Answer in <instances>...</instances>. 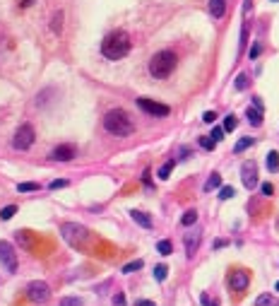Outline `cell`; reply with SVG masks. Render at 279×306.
Returning a JSON list of instances; mask_svg holds the SVG:
<instances>
[{"label":"cell","mask_w":279,"mask_h":306,"mask_svg":"<svg viewBox=\"0 0 279 306\" xmlns=\"http://www.w3.org/2000/svg\"><path fill=\"white\" fill-rule=\"evenodd\" d=\"M101 53L109 60H121L123 56L130 53V36L126 31H111L104 41H101Z\"/></svg>","instance_id":"6da1fadb"},{"label":"cell","mask_w":279,"mask_h":306,"mask_svg":"<svg viewBox=\"0 0 279 306\" xmlns=\"http://www.w3.org/2000/svg\"><path fill=\"white\" fill-rule=\"evenodd\" d=\"M104 128L111 133V135H118V138H126L130 135L133 130H135V125L130 121V116H128L123 109H111V111L106 113V118H104Z\"/></svg>","instance_id":"7a4b0ae2"},{"label":"cell","mask_w":279,"mask_h":306,"mask_svg":"<svg viewBox=\"0 0 279 306\" xmlns=\"http://www.w3.org/2000/svg\"><path fill=\"white\" fill-rule=\"evenodd\" d=\"M176 63H178V58H176L173 51H159L149 60V72H152V77H156V80H164V77H168L176 70Z\"/></svg>","instance_id":"3957f363"},{"label":"cell","mask_w":279,"mask_h":306,"mask_svg":"<svg viewBox=\"0 0 279 306\" xmlns=\"http://www.w3.org/2000/svg\"><path fill=\"white\" fill-rule=\"evenodd\" d=\"M60 234H63V239L68 241L72 249H80V246H84V244L89 241V229L82 227V224L65 222L63 227H60Z\"/></svg>","instance_id":"277c9868"},{"label":"cell","mask_w":279,"mask_h":306,"mask_svg":"<svg viewBox=\"0 0 279 306\" xmlns=\"http://www.w3.org/2000/svg\"><path fill=\"white\" fill-rule=\"evenodd\" d=\"M34 138H36V133H34V128L29 123H22L17 128V133H14V150H29L31 145H34Z\"/></svg>","instance_id":"5b68a950"},{"label":"cell","mask_w":279,"mask_h":306,"mask_svg":"<svg viewBox=\"0 0 279 306\" xmlns=\"http://www.w3.org/2000/svg\"><path fill=\"white\" fill-rule=\"evenodd\" d=\"M0 261L7 273H17V253H14L10 241H0Z\"/></svg>","instance_id":"8992f818"},{"label":"cell","mask_w":279,"mask_h":306,"mask_svg":"<svg viewBox=\"0 0 279 306\" xmlns=\"http://www.w3.org/2000/svg\"><path fill=\"white\" fill-rule=\"evenodd\" d=\"M241 179H243V186L253 191L255 186H258V164L248 159V162H243V167H241Z\"/></svg>","instance_id":"52a82bcc"},{"label":"cell","mask_w":279,"mask_h":306,"mask_svg":"<svg viewBox=\"0 0 279 306\" xmlns=\"http://www.w3.org/2000/svg\"><path fill=\"white\" fill-rule=\"evenodd\" d=\"M27 297L31 299V302H36V304L48 302V297H51V292H48V285H46V282H41V280L31 282V285L27 287Z\"/></svg>","instance_id":"ba28073f"},{"label":"cell","mask_w":279,"mask_h":306,"mask_svg":"<svg viewBox=\"0 0 279 306\" xmlns=\"http://www.w3.org/2000/svg\"><path fill=\"white\" fill-rule=\"evenodd\" d=\"M138 106L142 109V111L152 113V116H168V111H171L166 104L152 101V99H147V97H140V99H138Z\"/></svg>","instance_id":"9c48e42d"},{"label":"cell","mask_w":279,"mask_h":306,"mask_svg":"<svg viewBox=\"0 0 279 306\" xmlns=\"http://www.w3.org/2000/svg\"><path fill=\"white\" fill-rule=\"evenodd\" d=\"M248 282H251V278H248L246 270H234V273L229 275V287H231L234 292H243V290L248 287Z\"/></svg>","instance_id":"30bf717a"},{"label":"cell","mask_w":279,"mask_h":306,"mask_svg":"<svg viewBox=\"0 0 279 306\" xmlns=\"http://www.w3.org/2000/svg\"><path fill=\"white\" fill-rule=\"evenodd\" d=\"M75 154H77V150L72 145H58L51 152V159L53 162H70V159H75Z\"/></svg>","instance_id":"8fae6325"},{"label":"cell","mask_w":279,"mask_h":306,"mask_svg":"<svg viewBox=\"0 0 279 306\" xmlns=\"http://www.w3.org/2000/svg\"><path fill=\"white\" fill-rule=\"evenodd\" d=\"M197 246H200V234H197V232L185 234V253H188V258H193V256H195Z\"/></svg>","instance_id":"7c38bea8"},{"label":"cell","mask_w":279,"mask_h":306,"mask_svg":"<svg viewBox=\"0 0 279 306\" xmlns=\"http://www.w3.org/2000/svg\"><path fill=\"white\" fill-rule=\"evenodd\" d=\"M133 215V220L140 224V227H144V229H152V217L147 215V212H140V210H133L130 212Z\"/></svg>","instance_id":"4fadbf2b"},{"label":"cell","mask_w":279,"mask_h":306,"mask_svg":"<svg viewBox=\"0 0 279 306\" xmlns=\"http://www.w3.org/2000/svg\"><path fill=\"white\" fill-rule=\"evenodd\" d=\"M209 12L214 14L217 19L224 17V12H226V0H209Z\"/></svg>","instance_id":"5bb4252c"},{"label":"cell","mask_w":279,"mask_h":306,"mask_svg":"<svg viewBox=\"0 0 279 306\" xmlns=\"http://www.w3.org/2000/svg\"><path fill=\"white\" fill-rule=\"evenodd\" d=\"M246 116H248L251 125H260V123H263V109H258V106H251V109L246 111Z\"/></svg>","instance_id":"9a60e30c"},{"label":"cell","mask_w":279,"mask_h":306,"mask_svg":"<svg viewBox=\"0 0 279 306\" xmlns=\"http://www.w3.org/2000/svg\"><path fill=\"white\" fill-rule=\"evenodd\" d=\"M267 169H270V174H277L279 171V154L275 150L267 154Z\"/></svg>","instance_id":"2e32d148"},{"label":"cell","mask_w":279,"mask_h":306,"mask_svg":"<svg viewBox=\"0 0 279 306\" xmlns=\"http://www.w3.org/2000/svg\"><path fill=\"white\" fill-rule=\"evenodd\" d=\"M219 186H222V176H219V174H212V176H209L207 179V183H205V191H214V188H219Z\"/></svg>","instance_id":"e0dca14e"},{"label":"cell","mask_w":279,"mask_h":306,"mask_svg":"<svg viewBox=\"0 0 279 306\" xmlns=\"http://www.w3.org/2000/svg\"><path fill=\"white\" fill-rule=\"evenodd\" d=\"M195 222H197V212H195V210H188V212H185V215L181 217V224H183V227H193Z\"/></svg>","instance_id":"ac0fdd59"},{"label":"cell","mask_w":279,"mask_h":306,"mask_svg":"<svg viewBox=\"0 0 279 306\" xmlns=\"http://www.w3.org/2000/svg\"><path fill=\"white\" fill-rule=\"evenodd\" d=\"M173 164H176V159H168L166 164L159 169V179H161V181H166L168 176H171V169H173Z\"/></svg>","instance_id":"d6986e66"},{"label":"cell","mask_w":279,"mask_h":306,"mask_svg":"<svg viewBox=\"0 0 279 306\" xmlns=\"http://www.w3.org/2000/svg\"><path fill=\"white\" fill-rule=\"evenodd\" d=\"M253 142H255V138H241V140L236 142V147H234V152L238 154V152H243V150H248Z\"/></svg>","instance_id":"ffe728a7"},{"label":"cell","mask_w":279,"mask_h":306,"mask_svg":"<svg viewBox=\"0 0 279 306\" xmlns=\"http://www.w3.org/2000/svg\"><path fill=\"white\" fill-rule=\"evenodd\" d=\"M236 116H234V113H229V116H226V118H224V130H226V133H231V130H236Z\"/></svg>","instance_id":"44dd1931"},{"label":"cell","mask_w":279,"mask_h":306,"mask_svg":"<svg viewBox=\"0 0 279 306\" xmlns=\"http://www.w3.org/2000/svg\"><path fill=\"white\" fill-rule=\"evenodd\" d=\"M156 251H159L161 256H171L173 246H171V241H166V239H164V241H159V244H156Z\"/></svg>","instance_id":"7402d4cb"},{"label":"cell","mask_w":279,"mask_h":306,"mask_svg":"<svg viewBox=\"0 0 279 306\" xmlns=\"http://www.w3.org/2000/svg\"><path fill=\"white\" fill-rule=\"evenodd\" d=\"M14 212H17V208H14V205H7V208H2V212H0V220H2V222L12 220Z\"/></svg>","instance_id":"603a6c76"},{"label":"cell","mask_w":279,"mask_h":306,"mask_svg":"<svg viewBox=\"0 0 279 306\" xmlns=\"http://www.w3.org/2000/svg\"><path fill=\"white\" fill-rule=\"evenodd\" d=\"M166 275H168L166 265H156V268H154V278L159 280V282H164V280H166Z\"/></svg>","instance_id":"cb8c5ba5"},{"label":"cell","mask_w":279,"mask_h":306,"mask_svg":"<svg viewBox=\"0 0 279 306\" xmlns=\"http://www.w3.org/2000/svg\"><path fill=\"white\" fill-rule=\"evenodd\" d=\"M51 27L56 34H60V29H63V12H56L53 14V22H51Z\"/></svg>","instance_id":"d4e9b609"},{"label":"cell","mask_w":279,"mask_h":306,"mask_svg":"<svg viewBox=\"0 0 279 306\" xmlns=\"http://www.w3.org/2000/svg\"><path fill=\"white\" fill-rule=\"evenodd\" d=\"M246 43H248V24H243V29H241V41H238V53L246 48Z\"/></svg>","instance_id":"484cf974"},{"label":"cell","mask_w":279,"mask_h":306,"mask_svg":"<svg viewBox=\"0 0 279 306\" xmlns=\"http://www.w3.org/2000/svg\"><path fill=\"white\" fill-rule=\"evenodd\" d=\"M236 191H234V186H224L222 191H219V200H229V198H234Z\"/></svg>","instance_id":"4316f807"},{"label":"cell","mask_w":279,"mask_h":306,"mask_svg":"<svg viewBox=\"0 0 279 306\" xmlns=\"http://www.w3.org/2000/svg\"><path fill=\"white\" fill-rule=\"evenodd\" d=\"M234 84H236V89H238V92L248 89V75H238V77H236V82H234Z\"/></svg>","instance_id":"83f0119b"},{"label":"cell","mask_w":279,"mask_h":306,"mask_svg":"<svg viewBox=\"0 0 279 306\" xmlns=\"http://www.w3.org/2000/svg\"><path fill=\"white\" fill-rule=\"evenodd\" d=\"M142 261H133V263H128V265H123V273H135V270H140L142 268Z\"/></svg>","instance_id":"f1b7e54d"},{"label":"cell","mask_w":279,"mask_h":306,"mask_svg":"<svg viewBox=\"0 0 279 306\" xmlns=\"http://www.w3.org/2000/svg\"><path fill=\"white\" fill-rule=\"evenodd\" d=\"M200 145H202L205 150H214V145H217V140L212 138V135H209V138H200Z\"/></svg>","instance_id":"f546056e"},{"label":"cell","mask_w":279,"mask_h":306,"mask_svg":"<svg viewBox=\"0 0 279 306\" xmlns=\"http://www.w3.org/2000/svg\"><path fill=\"white\" fill-rule=\"evenodd\" d=\"M60 304L63 306H80L82 299H77V297H65V299H60Z\"/></svg>","instance_id":"4dcf8cb0"},{"label":"cell","mask_w":279,"mask_h":306,"mask_svg":"<svg viewBox=\"0 0 279 306\" xmlns=\"http://www.w3.org/2000/svg\"><path fill=\"white\" fill-rule=\"evenodd\" d=\"M36 188H39L36 183H19V186H17L19 193H29V191H36Z\"/></svg>","instance_id":"1f68e13d"},{"label":"cell","mask_w":279,"mask_h":306,"mask_svg":"<svg viewBox=\"0 0 279 306\" xmlns=\"http://www.w3.org/2000/svg\"><path fill=\"white\" fill-rule=\"evenodd\" d=\"M272 302H275V299H272V297H270V294H263V297H258V299H255V304H258V306L272 304Z\"/></svg>","instance_id":"d6a6232c"},{"label":"cell","mask_w":279,"mask_h":306,"mask_svg":"<svg viewBox=\"0 0 279 306\" xmlns=\"http://www.w3.org/2000/svg\"><path fill=\"white\" fill-rule=\"evenodd\" d=\"M260 53H263V46H260V43H253L251 53H248V56H251V60H255V58L260 56Z\"/></svg>","instance_id":"836d02e7"},{"label":"cell","mask_w":279,"mask_h":306,"mask_svg":"<svg viewBox=\"0 0 279 306\" xmlns=\"http://www.w3.org/2000/svg\"><path fill=\"white\" fill-rule=\"evenodd\" d=\"M224 133H226V130H224V125H222V128L217 125V128L212 130V138H214V140H217V142H219V140H224Z\"/></svg>","instance_id":"e575fe53"},{"label":"cell","mask_w":279,"mask_h":306,"mask_svg":"<svg viewBox=\"0 0 279 306\" xmlns=\"http://www.w3.org/2000/svg\"><path fill=\"white\" fill-rule=\"evenodd\" d=\"M202 121H205V123H214V121H217V113H214V111H205V113H202Z\"/></svg>","instance_id":"d590c367"},{"label":"cell","mask_w":279,"mask_h":306,"mask_svg":"<svg viewBox=\"0 0 279 306\" xmlns=\"http://www.w3.org/2000/svg\"><path fill=\"white\" fill-rule=\"evenodd\" d=\"M260 191H263V195H275V188H272V183H263V186H260Z\"/></svg>","instance_id":"8d00e7d4"},{"label":"cell","mask_w":279,"mask_h":306,"mask_svg":"<svg viewBox=\"0 0 279 306\" xmlns=\"http://www.w3.org/2000/svg\"><path fill=\"white\" fill-rule=\"evenodd\" d=\"M17 241H19V244H24V246L29 249V237H27V232H17Z\"/></svg>","instance_id":"74e56055"},{"label":"cell","mask_w":279,"mask_h":306,"mask_svg":"<svg viewBox=\"0 0 279 306\" xmlns=\"http://www.w3.org/2000/svg\"><path fill=\"white\" fill-rule=\"evenodd\" d=\"M65 186H68V181H65V179H56V181L51 183V188H53V191H56V188H65Z\"/></svg>","instance_id":"f35d334b"},{"label":"cell","mask_w":279,"mask_h":306,"mask_svg":"<svg viewBox=\"0 0 279 306\" xmlns=\"http://www.w3.org/2000/svg\"><path fill=\"white\" fill-rule=\"evenodd\" d=\"M113 304H126V297H123V294H116V297H113Z\"/></svg>","instance_id":"ab89813d"},{"label":"cell","mask_w":279,"mask_h":306,"mask_svg":"<svg viewBox=\"0 0 279 306\" xmlns=\"http://www.w3.org/2000/svg\"><path fill=\"white\" fill-rule=\"evenodd\" d=\"M251 7H253V0H246V2H243V12L248 14L251 12Z\"/></svg>","instance_id":"60d3db41"},{"label":"cell","mask_w":279,"mask_h":306,"mask_svg":"<svg viewBox=\"0 0 279 306\" xmlns=\"http://www.w3.org/2000/svg\"><path fill=\"white\" fill-rule=\"evenodd\" d=\"M224 246H226V241H224V239H217V241H214V249H224Z\"/></svg>","instance_id":"b9f144b4"},{"label":"cell","mask_w":279,"mask_h":306,"mask_svg":"<svg viewBox=\"0 0 279 306\" xmlns=\"http://www.w3.org/2000/svg\"><path fill=\"white\" fill-rule=\"evenodd\" d=\"M253 106H258V109H263V101H260V97H253Z\"/></svg>","instance_id":"7bdbcfd3"},{"label":"cell","mask_w":279,"mask_h":306,"mask_svg":"<svg viewBox=\"0 0 279 306\" xmlns=\"http://www.w3.org/2000/svg\"><path fill=\"white\" fill-rule=\"evenodd\" d=\"M138 306H152V302L149 299H138Z\"/></svg>","instance_id":"ee69618b"},{"label":"cell","mask_w":279,"mask_h":306,"mask_svg":"<svg viewBox=\"0 0 279 306\" xmlns=\"http://www.w3.org/2000/svg\"><path fill=\"white\" fill-rule=\"evenodd\" d=\"M277 292H279V282H277Z\"/></svg>","instance_id":"f6af8a7d"},{"label":"cell","mask_w":279,"mask_h":306,"mask_svg":"<svg viewBox=\"0 0 279 306\" xmlns=\"http://www.w3.org/2000/svg\"><path fill=\"white\" fill-rule=\"evenodd\" d=\"M277 229H279V220H277Z\"/></svg>","instance_id":"bcb514c9"},{"label":"cell","mask_w":279,"mask_h":306,"mask_svg":"<svg viewBox=\"0 0 279 306\" xmlns=\"http://www.w3.org/2000/svg\"><path fill=\"white\" fill-rule=\"evenodd\" d=\"M272 2H277V0H272Z\"/></svg>","instance_id":"7dc6e473"}]
</instances>
